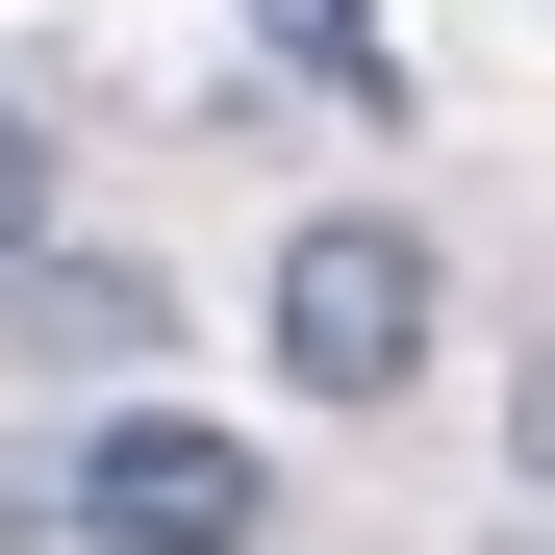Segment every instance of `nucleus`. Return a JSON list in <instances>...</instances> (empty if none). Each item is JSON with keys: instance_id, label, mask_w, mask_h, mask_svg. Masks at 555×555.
Instances as JSON below:
<instances>
[{"instance_id": "obj_2", "label": "nucleus", "mask_w": 555, "mask_h": 555, "mask_svg": "<svg viewBox=\"0 0 555 555\" xmlns=\"http://www.w3.org/2000/svg\"><path fill=\"white\" fill-rule=\"evenodd\" d=\"M76 530H127V555H253V530H278V454L203 429V404H127L102 454H76Z\"/></svg>"}, {"instance_id": "obj_1", "label": "nucleus", "mask_w": 555, "mask_h": 555, "mask_svg": "<svg viewBox=\"0 0 555 555\" xmlns=\"http://www.w3.org/2000/svg\"><path fill=\"white\" fill-rule=\"evenodd\" d=\"M429 328H454V253L404 203H328L304 253H278V379H304V404H404Z\"/></svg>"}, {"instance_id": "obj_3", "label": "nucleus", "mask_w": 555, "mask_h": 555, "mask_svg": "<svg viewBox=\"0 0 555 555\" xmlns=\"http://www.w3.org/2000/svg\"><path fill=\"white\" fill-rule=\"evenodd\" d=\"M253 26H278V51H304V76H328V102H353V127H404V51H379V0H253Z\"/></svg>"}, {"instance_id": "obj_4", "label": "nucleus", "mask_w": 555, "mask_h": 555, "mask_svg": "<svg viewBox=\"0 0 555 555\" xmlns=\"http://www.w3.org/2000/svg\"><path fill=\"white\" fill-rule=\"evenodd\" d=\"M26 253H51V127L0 102V278H26Z\"/></svg>"}]
</instances>
